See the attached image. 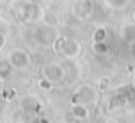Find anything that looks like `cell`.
<instances>
[{"instance_id": "obj_1", "label": "cell", "mask_w": 135, "mask_h": 123, "mask_svg": "<svg viewBox=\"0 0 135 123\" xmlns=\"http://www.w3.org/2000/svg\"><path fill=\"white\" fill-rule=\"evenodd\" d=\"M55 51L67 59H74L81 54V44L74 38L60 36L55 41Z\"/></svg>"}, {"instance_id": "obj_2", "label": "cell", "mask_w": 135, "mask_h": 123, "mask_svg": "<svg viewBox=\"0 0 135 123\" xmlns=\"http://www.w3.org/2000/svg\"><path fill=\"white\" fill-rule=\"evenodd\" d=\"M7 62L10 64V67L15 70H26L32 64V58L31 55L22 48H15L9 52L7 55Z\"/></svg>"}, {"instance_id": "obj_3", "label": "cell", "mask_w": 135, "mask_h": 123, "mask_svg": "<svg viewBox=\"0 0 135 123\" xmlns=\"http://www.w3.org/2000/svg\"><path fill=\"white\" fill-rule=\"evenodd\" d=\"M94 10V3L93 0H76L71 6V15L77 20H87Z\"/></svg>"}, {"instance_id": "obj_4", "label": "cell", "mask_w": 135, "mask_h": 123, "mask_svg": "<svg viewBox=\"0 0 135 123\" xmlns=\"http://www.w3.org/2000/svg\"><path fill=\"white\" fill-rule=\"evenodd\" d=\"M41 75L44 78H48L50 81H52L55 84V83H61L65 80V70L58 62H50V64L42 67Z\"/></svg>"}, {"instance_id": "obj_5", "label": "cell", "mask_w": 135, "mask_h": 123, "mask_svg": "<svg viewBox=\"0 0 135 123\" xmlns=\"http://www.w3.org/2000/svg\"><path fill=\"white\" fill-rule=\"evenodd\" d=\"M42 10L36 6L35 3H31V2H26V3H22L21 9H19V16H21L22 20L25 22H31L35 20L38 16H42Z\"/></svg>"}, {"instance_id": "obj_6", "label": "cell", "mask_w": 135, "mask_h": 123, "mask_svg": "<svg viewBox=\"0 0 135 123\" xmlns=\"http://www.w3.org/2000/svg\"><path fill=\"white\" fill-rule=\"evenodd\" d=\"M74 94L77 96L79 103H84V104H87V103L93 101V100L96 99V91H94V88L91 87V85H86V84L80 85Z\"/></svg>"}, {"instance_id": "obj_7", "label": "cell", "mask_w": 135, "mask_h": 123, "mask_svg": "<svg viewBox=\"0 0 135 123\" xmlns=\"http://www.w3.org/2000/svg\"><path fill=\"white\" fill-rule=\"evenodd\" d=\"M119 38L128 45H135V23L134 22L122 25V28L119 30Z\"/></svg>"}, {"instance_id": "obj_8", "label": "cell", "mask_w": 135, "mask_h": 123, "mask_svg": "<svg viewBox=\"0 0 135 123\" xmlns=\"http://www.w3.org/2000/svg\"><path fill=\"white\" fill-rule=\"evenodd\" d=\"M71 113H73V116L76 117L77 120H84L89 117L90 111H89L87 104H84V103H76V104H73V107H71Z\"/></svg>"}, {"instance_id": "obj_9", "label": "cell", "mask_w": 135, "mask_h": 123, "mask_svg": "<svg viewBox=\"0 0 135 123\" xmlns=\"http://www.w3.org/2000/svg\"><path fill=\"white\" fill-rule=\"evenodd\" d=\"M41 20L45 26L48 28H57L60 25V19L57 15H54L52 12H44L41 16Z\"/></svg>"}, {"instance_id": "obj_10", "label": "cell", "mask_w": 135, "mask_h": 123, "mask_svg": "<svg viewBox=\"0 0 135 123\" xmlns=\"http://www.w3.org/2000/svg\"><path fill=\"white\" fill-rule=\"evenodd\" d=\"M103 2L112 10H123L131 3V0H103Z\"/></svg>"}, {"instance_id": "obj_11", "label": "cell", "mask_w": 135, "mask_h": 123, "mask_svg": "<svg viewBox=\"0 0 135 123\" xmlns=\"http://www.w3.org/2000/svg\"><path fill=\"white\" fill-rule=\"evenodd\" d=\"M91 49L96 55H100V57H105L110 52V47L106 44V41H102V42H93L91 45Z\"/></svg>"}, {"instance_id": "obj_12", "label": "cell", "mask_w": 135, "mask_h": 123, "mask_svg": "<svg viewBox=\"0 0 135 123\" xmlns=\"http://www.w3.org/2000/svg\"><path fill=\"white\" fill-rule=\"evenodd\" d=\"M106 38H108V30H106V28H103V26L96 28L94 32H93V35H91V41L93 42L106 41Z\"/></svg>"}, {"instance_id": "obj_13", "label": "cell", "mask_w": 135, "mask_h": 123, "mask_svg": "<svg viewBox=\"0 0 135 123\" xmlns=\"http://www.w3.org/2000/svg\"><path fill=\"white\" fill-rule=\"evenodd\" d=\"M38 85H39V87H41L44 91H51V90L54 88V83L50 81L48 78H44V77H42V78L38 81Z\"/></svg>"}, {"instance_id": "obj_14", "label": "cell", "mask_w": 135, "mask_h": 123, "mask_svg": "<svg viewBox=\"0 0 135 123\" xmlns=\"http://www.w3.org/2000/svg\"><path fill=\"white\" fill-rule=\"evenodd\" d=\"M108 85H109V77H102V78H100V81H99V90L100 91L106 90V88H108Z\"/></svg>"}, {"instance_id": "obj_15", "label": "cell", "mask_w": 135, "mask_h": 123, "mask_svg": "<svg viewBox=\"0 0 135 123\" xmlns=\"http://www.w3.org/2000/svg\"><path fill=\"white\" fill-rule=\"evenodd\" d=\"M6 42H7V36L4 33H0V51L6 47Z\"/></svg>"}, {"instance_id": "obj_16", "label": "cell", "mask_w": 135, "mask_h": 123, "mask_svg": "<svg viewBox=\"0 0 135 123\" xmlns=\"http://www.w3.org/2000/svg\"><path fill=\"white\" fill-rule=\"evenodd\" d=\"M132 22H134V23H135V10H134V12H132Z\"/></svg>"}, {"instance_id": "obj_17", "label": "cell", "mask_w": 135, "mask_h": 123, "mask_svg": "<svg viewBox=\"0 0 135 123\" xmlns=\"http://www.w3.org/2000/svg\"><path fill=\"white\" fill-rule=\"evenodd\" d=\"M132 85H134V88H135V75H134V78H132Z\"/></svg>"}]
</instances>
